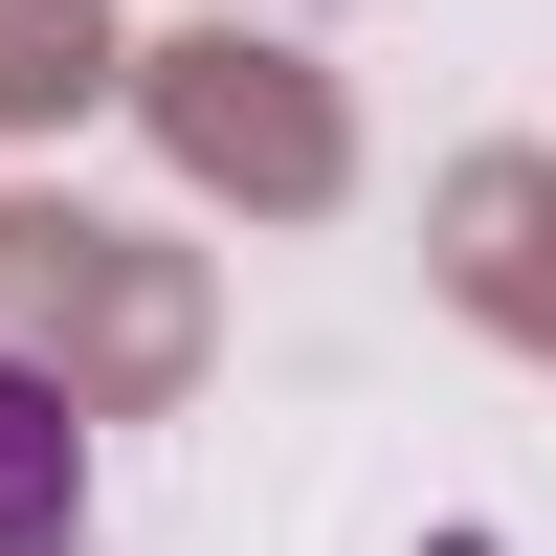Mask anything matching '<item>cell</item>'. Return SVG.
Returning <instances> with one entry per match:
<instances>
[{
  "label": "cell",
  "instance_id": "1",
  "mask_svg": "<svg viewBox=\"0 0 556 556\" xmlns=\"http://www.w3.org/2000/svg\"><path fill=\"white\" fill-rule=\"evenodd\" d=\"M67 534H89V401L0 356V556H67Z\"/></svg>",
  "mask_w": 556,
  "mask_h": 556
}]
</instances>
